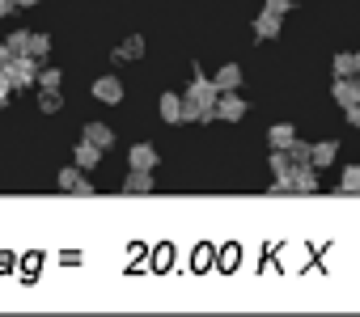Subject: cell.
<instances>
[{"label": "cell", "mask_w": 360, "mask_h": 317, "mask_svg": "<svg viewBox=\"0 0 360 317\" xmlns=\"http://www.w3.org/2000/svg\"><path fill=\"white\" fill-rule=\"evenodd\" d=\"M39 68H43V60H34V55H9V64H5V76H9L13 93H18V89H34V81H39Z\"/></svg>", "instance_id": "cell-1"}, {"label": "cell", "mask_w": 360, "mask_h": 317, "mask_svg": "<svg viewBox=\"0 0 360 317\" xmlns=\"http://www.w3.org/2000/svg\"><path fill=\"white\" fill-rule=\"evenodd\" d=\"M56 187H60V191H68V195H81V199H85V195H94L89 174H85V170H77V166L60 170V174H56Z\"/></svg>", "instance_id": "cell-2"}, {"label": "cell", "mask_w": 360, "mask_h": 317, "mask_svg": "<svg viewBox=\"0 0 360 317\" xmlns=\"http://www.w3.org/2000/svg\"><path fill=\"white\" fill-rule=\"evenodd\" d=\"M288 191H297V195H314L318 191V170L305 161V166H292V174H288Z\"/></svg>", "instance_id": "cell-3"}, {"label": "cell", "mask_w": 360, "mask_h": 317, "mask_svg": "<svg viewBox=\"0 0 360 317\" xmlns=\"http://www.w3.org/2000/svg\"><path fill=\"white\" fill-rule=\"evenodd\" d=\"M98 161H102V148H98L94 140H85V135H81V144L72 148V166L89 174V170H98Z\"/></svg>", "instance_id": "cell-4"}, {"label": "cell", "mask_w": 360, "mask_h": 317, "mask_svg": "<svg viewBox=\"0 0 360 317\" xmlns=\"http://www.w3.org/2000/svg\"><path fill=\"white\" fill-rule=\"evenodd\" d=\"M217 119H225V123H238V119H246V102L238 97V89L217 97Z\"/></svg>", "instance_id": "cell-5"}, {"label": "cell", "mask_w": 360, "mask_h": 317, "mask_svg": "<svg viewBox=\"0 0 360 317\" xmlns=\"http://www.w3.org/2000/svg\"><path fill=\"white\" fill-rule=\"evenodd\" d=\"M94 97L106 102V106L123 102V81H119V76H98V81H94Z\"/></svg>", "instance_id": "cell-6"}, {"label": "cell", "mask_w": 360, "mask_h": 317, "mask_svg": "<svg viewBox=\"0 0 360 317\" xmlns=\"http://www.w3.org/2000/svg\"><path fill=\"white\" fill-rule=\"evenodd\" d=\"M335 156H339V144H335V140L309 144V166H314V170H326V166H335Z\"/></svg>", "instance_id": "cell-7"}, {"label": "cell", "mask_w": 360, "mask_h": 317, "mask_svg": "<svg viewBox=\"0 0 360 317\" xmlns=\"http://www.w3.org/2000/svg\"><path fill=\"white\" fill-rule=\"evenodd\" d=\"M330 97H335L339 106H352V102H360V85H356V76H335V85H330Z\"/></svg>", "instance_id": "cell-8"}, {"label": "cell", "mask_w": 360, "mask_h": 317, "mask_svg": "<svg viewBox=\"0 0 360 317\" xmlns=\"http://www.w3.org/2000/svg\"><path fill=\"white\" fill-rule=\"evenodd\" d=\"M153 187H157L153 170H131V174L123 178V187H119V191H127V195H148Z\"/></svg>", "instance_id": "cell-9"}, {"label": "cell", "mask_w": 360, "mask_h": 317, "mask_svg": "<svg viewBox=\"0 0 360 317\" xmlns=\"http://www.w3.org/2000/svg\"><path fill=\"white\" fill-rule=\"evenodd\" d=\"M280 22H284V18H276V13H267V9H263V13L255 18V39H259V43L276 39V34H280Z\"/></svg>", "instance_id": "cell-10"}, {"label": "cell", "mask_w": 360, "mask_h": 317, "mask_svg": "<svg viewBox=\"0 0 360 317\" xmlns=\"http://www.w3.org/2000/svg\"><path fill=\"white\" fill-rule=\"evenodd\" d=\"M212 85H217L221 93H233V89L242 85V68H238V64H225V68H217V76H212Z\"/></svg>", "instance_id": "cell-11"}, {"label": "cell", "mask_w": 360, "mask_h": 317, "mask_svg": "<svg viewBox=\"0 0 360 317\" xmlns=\"http://www.w3.org/2000/svg\"><path fill=\"white\" fill-rule=\"evenodd\" d=\"M157 110H161L165 123H183V97H178V93H161Z\"/></svg>", "instance_id": "cell-12"}, {"label": "cell", "mask_w": 360, "mask_h": 317, "mask_svg": "<svg viewBox=\"0 0 360 317\" xmlns=\"http://www.w3.org/2000/svg\"><path fill=\"white\" fill-rule=\"evenodd\" d=\"M127 156H131V170H157V148L153 144H136Z\"/></svg>", "instance_id": "cell-13"}, {"label": "cell", "mask_w": 360, "mask_h": 317, "mask_svg": "<svg viewBox=\"0 0 360 317\" xmlns=\"http://www.w3.org/2000/svg\"><path fill=\"white\" fill-rule=\"evenodd\" d=\"M115 60H119V64H123V60H144V39H140V34L123 39V43L115 47Z\"/></svg>", "instance_id": "cell-14"}, {"label": "cell", "mask_w": 360, "mask_h": 317, "mask_svg": "<svg viewBox=\"0 0 360 317\" xmlns=\"http://www.w3.org/2000/svg\"><path fill=\"white\" fill-rule=\"evenodd\" d=\"M85 140H94L102 152H106V148H115V131H110L106 123H85Z\"/></svg>", "instance_id": "cell-15"}, {"label": "cell", "mask_w": 360, "mask_h": 317, "mask_svg": "<svg viewBox=\"0 0 360 317\" xmlns=\"http://www.w3.org/2000/svg\"><path fill=\"white\" fill-rule=\"evenodd\" d=\"M267 166H271V174H276V178H288V174H292V156H288L284 148H271Z\"/></svg>", "instance_id": "cell-16"}, {"label": "cell", "mask_w": 360, "mask_h": 317, "mask_svg": "<svg viewBox=\"0 0 360 317\" xmlns=\"http://www.w3.org/2000/svg\"><path fill=\"white\" fill-rule=\"evenodd\" d=\"M292 135H297V127H292V123H276V127L267 131V144H271V148H288V140H292Z\"/></svg>", "instance_id": "cell-17"}, {"label": "cell", "mask_w": 360, "mask_h": 317, "mask_svg": "<svg viewBox=\"0 0 360 317\" xmlns=\"http://www.w3.org/2000/svg\"><path fill=\"white\" fill-rule=\"evenodd\" d=\"M5 47H9V55H30V30H13L5 39Z\"/></svg>", "instance_id": "cell-18"}, {"label": "cell", "mask_w": 360, "mask_h": 317, "mask_svg": "<svg viewBox=\"0 0 360 317\" xmlns=\"http://www.w3.org/2000/svg\"><path fill=\"white\" fill-rule=\"evenodd\" d=\"M339 191H343V195H360V166H347V170H343Z\"/></svg>", "instance_id": "cell-19"}, {"label": "cell", "mask_w": 360, "mask_h": 317, "mask_svg": "<svg viewBox=\"0 0 360 317\" xmlns=\"http://www.w3.org/2000/svg\"><path fill=\"white\" fill-rule=\"evenodd\" d=\"M284 152H288V156H292V166H305V161H309V144H305V140H301V135H292V140H288V148H284Z\"/></svg>", "instance_id": "cell-20"}, {"label": "cell", "mask_w": 360, "mask_h": 317, "mask_svg": "<svg viewBox=\"0 0 360 317\" xmlns=\"http://www.w3.org/2000/svg\"><path fill=\"white\" fill-rule=\"evenodd\" d=\"M60 81H64V72H60V68H39V81H34V85L51 93V89H60Z\"/></svg>", "instance_id": "cell-21"}, {"label": "cell", "mask_w": 360, "mask_h": 317, "mask_svg": "<svg viewBox=\"0 0 360 317\" xmlns=\"http://www.w3.org/2000/svg\"><path fill=\"white\" fill-rule=\"evenodd\" d=\"M39 110H43V114H60V110H64V97H60V89H51V93L43 89V97H39Z\"/></svg>", "instance_id": "cell-22"}, {"label": "cell", "mask_w": 360, "mask_h": 317, "mask_svg": "<svg viewBox=\"0 0 360 317\" xmlns=\"http://www.w3.org/2000/svg\"><path fill=\"white\" fill-rule=\"evenodd\" d=\"M47 51H51V39L47 34H30V55L34 60H47Z\"/></svg>", "instance_id": "cell-23"}, {"label": "cell", "mask_w": 360, "mask_h": 317, "mask_svg": "<svg viewBox=\"0 0 360 317\" xmlns=\"http://www.w3.org/2000/svg\"><path fill=\"white\" fill-rule=\"evenodd\" d=\"M330 68H335V76H356V68H352V55H347V51H339Z\"/></svg>", "instance_id": "cell-24"}, {"label": "cell", "mask_w": 360, "mask_h": 317, "mask_svg": "<svg viewBox=\"0 0 360 317\" xmlns=\"http://www.w3.org/2000/svg\"><path fill=\"white\" fill-rule=\"evenodd\" d=\"M292 5H297V0H267L263 9H267V13H276V18H284V13H288Z\"/></svg>", "instance_id": "cell-25"}, {"label": "cell", "mask_w": 360, "mask_h": 317, "mask_svg": "<svg viewBox=\"0 0 360 317\" xmlns=\"http://www.w3.org/2000/svg\"><path fill=\"white\" fill-rule=\"evenodd\" d=\"M9 97H13V85H9V76H5V68H0V110L9 106Z\"/></svg>", "instance_id": "cell-26"}, {"label": "cell", "mask_w": 360, "mask_h": 317, "mask_svg": "<svg viewBox=\"0 0 360 317\" xmlns=\"http://www.w3.org/2000/svg\"><path fill=\"white\" fill-rule=\"evenodd\" d=\"M343 119H347V127H360V102L343 106Z\"/></svg>", "instance_id": "cell-27"}, {"label": "cell", "mask_w": 360, "mask_h": 317, "mask_svg": "<svg viewBox=\"0 0 360 317\" xmlns=\"http://www.w3.org/2000/svg\"><path fill=\"white\" fill-rule=\"evenodd\" d=\"M13 9H18V5H13V0H0V18H9Z\"/></svg>", "instance_id": "cell-28"}, {"label": "cell", "mask_w": 360, "mask_h": 317, "mask_svg": "<svg viewBox=\"0 0 360 317\" xmlns=\"http://www.w3.org/2000/svg\"><path fill=\"white\" fill-rule=\"evenodd\" d=\"M13 5H18V9H34V5H39V0H13Z\"/></svg>", "instance_id": "cell-29"}, {"label": "cell", "mask_w": 360, "mask_h": 317, "mask_svg": "<svg viewBox=\"0 0 360 317\" xmlns=\"http://www.w3.org/2000/svg\"><path fill=\"white\" fill-rule=\"evenodd\" d=\"M5 64H9V47H5V43H0V68H5Z\"/></svg>", "instance_id": "cell-30"}, {"label": "cell", "mask_w": 360, "mask_h": 317, "mask_svg": "<svg viewBox=\"0 0 360 317\" xmlns=\"http://www.w3.org/2000/svg\"><path fill=\"white\" fill-rule=\"evenodd\" d=\"M352 68H356V76H360V51H356V55H352Z\"/></svg>", "instance_id": "cell-31"}, {"label": "cell", "mask_w": 360, "mask_h": 317, "mask_svg": "<svg viewBox=\"0 0 360 317\" xmlns=\"http://www.w3.org/2000/svg\"><path fill=\"white\" fill-rule=\"evenodd\" d=\"M356 85H360V76H356Z\"/></svg>", "instance_id": "cell-32"}]
</instances>
